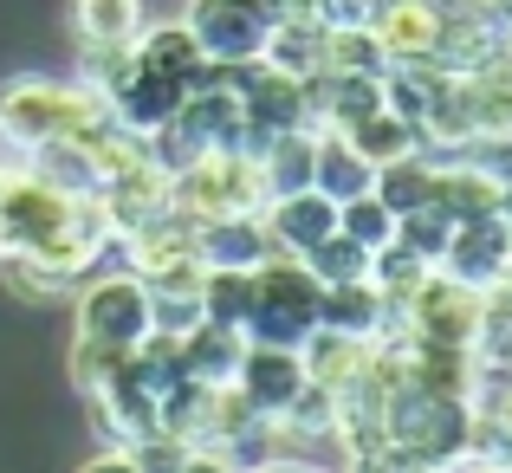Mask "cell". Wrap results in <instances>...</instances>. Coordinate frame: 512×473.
<instances>
[{"label":"cell","mask_w":512,"mask_h":473,"mask_svg":"<svg viewBox=\"0 0 512 473\" xmlns=\"http://www.w3.org/2000/svg\"><path fill=\"white\" fill-rule=\"evenodd\" d=\"M72 20H78V39H124L137 33V0H72Z\"/></svg>","instance_id":"29"},{"label":"cell","mask_w":512,"mask_h":473,"mask_svg":"<svg viewBox=\"0 0 512 473\" xmlns=\"http://www.w3.org/2000/svg\"><path fill=\"white\" fill-rule=\"evenodd\" d=\"M376 39H383L389 59H441V0H383L376 7Z\"/></svg>","instance_id":"11"},{"label":"cell","mask_w":512,"mask_h":473,"mask_svg":"<svg viewBox=\"0 0 512 473\" xmlns=\"http://www.w3.org/2000/svg\"><path fill=\"white\" fill-rule=\"evenodd\" d=\"M376 7H383V0H318V20H331V26H370Z\"/></svg>","instance_id":"30"},{"label":"cell","mask_w":512,"mask_h":473,"mask_svg":"<svg viewBox=\"0 0 512 473\" xmlns=\"http://www.w3.org/2000/svg\"><path fill=\"white\" fill-rule=\"evenodd\" d=\"M247 312H253V273H240V266H201V318L247 324Z\"/></svg>","instance_id":"24"},{"label":"cell","mask_w":512,"mask_h":473,"mask_svg":"<svg viewBox=\"0 0 512 473\" xmlns=\"http://www.w3.org/2000/svg\"><path fill=\"white\" fill-rule=\"evenodd\" d=\"M500 221L512 227V175H506V188H500Z\"/></svg>","instance_id":"32"},{"label":"cell","mask_w":512,"mask_h":473,"mask_svg":"<svg viewBox=\"0 0 512 473\" xmlns=\"http://www.w3.org/2000/svg\"><path fill=\"white\" fill-rule=\"evenodd\" d=\"M91 415L104 422V435H111L117 448H137V441L163 435V396H150L130 370H117L111 383L91 396Z\"/></svg>","instance_id":"10"},{"label":"cell","mask_w":512,"mask_h":473,"mask_svg":"<svg viewBox=\"0 0 512 473\" xmlns=\"http://www.w3.org/2000/svg\"><path fill=\"white\" fill-rule=\"evenodd\" d=\"M448 234H454V214L441 208V201H428V208H409L396 221V240L409 253H422L428 266H441V247H448Z\"/></svg>","instance_id":"28"},{"label":"cell","mask_w":512,"mask_h":473,"mask_svg":"<svg viewBox=\"0 0 512 473\" xmlns=\"http://www.w3.org/2000/svg\"><path fill=\"white\" fill-rule=\"evenodd\" d=\"M350 137V150H357L370 169H383V162H396V156H409V150H422V137H415V124H402L396 111H383L376 104L370 117H357V124L344 130Z\"/></svg>","instance_id":"22"},{"label":"cell","mask_w":512,"mask_h":473,"mask_svg":"<svg viewBox=\"0 0 512 473\" xmlns=\"http://www.w3.org/2000/svg\"><path fill=\"white\" fill-rule=\"evenodd\" d=\"M182 98H188L182 78H163V72H150V65H137V72H130L124 85L104 98V111H111L117 124H130V130H143V137H150L156 124H169V117L182 111Z\"/></svg>","instance_id":"14"},{"label":"cell","mask_w":512,"mask_h":473,"mask_svg":"<svg viewBox=\"0 0 512 473\" xmlns=\"http://www.w3.org/2000/svg\"><path fill=\"white\" fill-rule=\"evenodd\" d=\"M370 195L383 201L396 221L409 208H428V201H435V156H428V150H409V156L383 162V169H376V182H370Z\"/></svg>","instance_id":"19"},{"label":"cell","mask_w":512,"mask_h":473,"mask_svg":"<svg viewBox=\"0 0 512 473\" xmlns=\"http://www.w3.org/2000/svg\"><path fill=\"white\" fill-rule=\"evenodd\" d=\"M318 279L305 260L292 253H273V260L253 266V312H247V344H279V350H299L305 337L318 331Z\"/></svg>","instance_id":"2"},{"label":"cell","mask_w":512,"mask_h":473,"mask_svg":"<svg viewBox=\"0 0 512 473\" xmlns=\"http://www.w3.org/2000/svg\"><path fill=\"white\" fill-rule=\"evenodd\" d=\"M253 7H260L273 26H286V20H318V0H253Z\"/></svg>","instance_id":"31"},{"label":"cell","mask_w":512,"mask_h":473,"mask_svg":"<svg viewBox=\"0 0 512 473\" xmlns=\"http://www.w3.org/2000/svg\"><path fill=\"white\" fill-rule=\"evenodd\" d=\"M318 324L376 344V337L389 331V299L376 292V279H338V286L318 292Z\"/></svg>","instance_id":"15"},{"label":"cell","mask_w":512,"mask_h":473,"mask_svg":"<svg viewBox=\"0 0 512 473\" xmlns=\"http://www.w3.org/2000/svg\"><path fill=\"white\" fill-rule=\"evenodd\" d=\"M376 182V169L363 162L357 150H350L344 130H318V162H312V188H325L331 201H350L363 195V188Z\"/></svg>","instance_id":"21"},{"label":"cell","mask_w":512,"mask_h":473,"mask_svg":"<svg viewBox=\"0 0 512 473\" xmlns=\"http://www.w3.org/2000/svg\"><path fill=\"white\" fill-rule=\"evenodd\" d=\"M370 350H376V344H363V337H344V331H325V324H318V331L299 344L305 383H318V389H331V396H344V389L357 383L363 370H370Z\"/></svg>","instance_id":"16"},{"label":"cell","mask_w":512,"mask_h":473,"mask_svg":"<svg viewBox=\"0 0 512 473\" xmlns=\"http://www.w3.org/2000/svg\"><path fill=\"white\" fill-rule=\"evenodd\" d=\"M260 65H273V72L286 78H312L318 65H325V20H286L266 33L260 46Z\"/></svg>","instance_id":"20"},{"label":"cell","mask_w":512,"mask_h":473,"mask_svg":"<svg viewBox=\"0 0 512 473\" xmlns=\"http://www.w3.org/2000/svg\"><path fill=\"white\" fill-rule=\"evenodd\" d=\"M98 117H104V98L85 78L65 85V78L26 72V78H7V85H0V143H13V150H26V156L52 137H85Z\"/></svg>","instance_id":"1"},{"label":"cell","mask_w":512,"mask_h":473,"mask_svg":"<svg viewBox=\"0 0 512 473\" xmlns=\"http://www.w3.org/2000/svg\"><path fill=\"white\" fill-rule=\"evenodd\" d=\"M124 357H130L124 344H104V337H85V331H78V337H72V357H65L72 389H78V396H98V389L111 383L117 370H124Z\"/></svg>","instance_id":"25"},{"label":"cell","mask_w":512,"mask_h":473,"mask_svg":"<svg viewBox=\"0 0 512 473\" xmlns=\"http://www.w3.org/2000/svg\"><path fill=\"white\" fill-rule=\"evenodd\" d=\"M260 182H266V201L273 195H292V188H312V162H318V130H279V137L260 143Z\"/></svg>","instance_id":"17"},{"label":"cell","mask_w":512,"mask_h":473,"mask_svg":"<svg viewBox=\"0 0 512 473\" xmlns=\"http://www.w3.org/2000/svg\"><path fill=\"white\" fill-rule=\"evenodd\" d=\"M78 201H85V195H65V188H52L46 175H33V169L7 175V188H0V260H13V253H39L78 214Z\"/></svg>","instance_id":"4"},{"label":"cell","mask_w":512,"mask_h":473,"mask_svg":"<svg viewBox=\"0 0 512 473\" xmlns=\"http://www.w3.org/2000/svg\"><path fill=\"white\" fill-rule=\"evenodd\" d=\"M137 65H150V72H163V78L195 85L201 46H195V33H188L182 20H150V26H137Z\"/></svg>","instance_id":"18"},{"label":"cell","mask_w":512,"mask_h":473,"mask_svg":"<svg viewBox=\"0 0 512 473\" xmlns=\"http://www.w3.org/2000/svg\"><path fill=\"white\" fill-rule=\"evenodd\" d=\"M169 182H175V208L188 221H221V214H260L266 208L260 162L247 150H208L195 169L169 175Z\"/></svg>","instance_id":"3"},{"label":"cell","mask_w":512,"mask_h":473,"mask_svg":"<svg viewBox=\"0 0 512 473\" xmlns=\"http://www.w3.org/2000/svg\"><path fill=\"white\" fill-rule=\"evenodd\" d=\"M389 52L376 39V26H331L325 20V65L318 72H363V78H383Z\"/></svg>","instance_id":"23"},{"label":"cell","mask_w":512,"mask_h":473,"mask_svg":"<svg viewBox=\"0 0 512 473\" xmlns=\"http://www.w3.org/2000/svg\"><path fill=\"white\" fill-rule=\"evenodd\" d=\"M441 273L474 286V292H500L512 279V227L500 214H467V221H454L448 247H441Z\"/></svg>","instance_id":"7"},{"label":"cell","mask_w":512,"mask_h":473,"mask_svg":"<svg viewBox=\"0 0 512 473\" xmlns=\"http://www.w3.org/2000/svg\"><path fill=\"white\" fill-rule=\"evenodd\" d=\"M195 260L201 266H240L253 273L260 260H273V234L260 214H221V221H195Z\"/></svg>","instance_id":"13"},{"label":"cell","mask_w":512,"mask_h":473,"mask_svg":"<svg viewBox=\"0 0 512 473\" xmlns=\"http://www.w3.org/2000/svg\"><path fill=\"white\" fill-rule=\"evenodd\" d=\"M234 389H240V402H247L253 415H286L292 402L305 396V363H299V350H279V344H247Z\"/></svg>","instance_id":"8"},{"label":"cell","mask_w":512,"mask_h":473,"mask_svg":"<svg viewBox=\"0 0 512 473\" xmlns=\"http://www.w3.org/2000/svg\"><path fill=\"white\" fill-rule=\"evenodd\" d=\"M266 234H273V253H292V260H305V253L318 247V240L338 227V201L325 195V188H292V195H273L260 208Z\"/></svg>","instance_id":"9"},{"label":"cell","mask_w":512,"mask_h":473,"mask_svg":"<svg viewBox=\"0 0 512 473\" xmlns=\"http://www.w3.org/2000/svg\"><path fill=\"white\" fill-rule=\"evenodd\" d=\"M72 299H78V331L85 337H104V344L130 350L143 331H150V292H143V273H130V266L91 273Z\"/></svg>","instance_id":"5"},{"label":"cell","mask_w":512,"mask_h":473,"mask_svg":"<svg viewBox=\"0 0 512 473\" xmlns=\"http://www.w3.org/2000/svg\"><path fill=\"white\" fill-rule=\"evenodd\" d=\"M338 234H350L357 247H370V253H376V247H389V240H396V214H389L383 201L363 188V195L338 201Z\"/></svg>","instance_id":"27"},{"label":"cell","mask_w":512,"mask_h":473,"mask_svg":"<svg viewBox=\"0 0 512 473\" xmlns=\"http://www.w3.org/2000/svg\"><path fill=\"white\" fill-rule=\"evenodd\" d=\"M182 26L195 33L201 59H214V65L260 59L266 33H273V20H266L253 0H188V7H182Z\"/></svg>","instance_id":"6"},{"label":"cell","mask_w":512,"mask_h":473,"mask_svg":"<svg viewBox=\"0 0 512 473\" xmlns=\"http://www.w3.org/2000/svg\"><path fill=\"white\" fill-rule=\"evenodd\" d=\"M305 266H312L318 286H338V279H370V247H357L350 234L331 227L325 240H318L312 253H305Z\"/></svg>","instance_id":"26"},{"label":"cell","mask_w":512,"mask_h":473,"mask_svg":"<svg viewBox=\"0 0 512 473\" xmlns=\"http://www.w3.org/2000/svg\"><path fill=\"white\" fill-rule=\"evenodd\" d=\"M240 357H247V331H240V324L201 318V324L182 331V370H188V383H201V389H234Z\"/></svg>","instance_id":"12"}]
</instances>
